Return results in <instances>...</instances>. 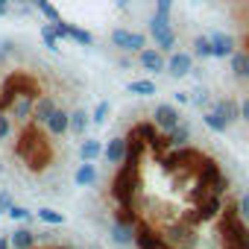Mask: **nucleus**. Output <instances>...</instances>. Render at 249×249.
Masks as SVG:
<instances>
[{"instance_id":"f257e3e1","label":"nucleus","mask_w":249,"mask_h":249,"mask_svg":"<svg viewBox=\"0 0 249 249\" xmlns=\"http://www.w3.org/2000/svg\"><path fill=\"white\" fill-rule=\"evenodd\" d=\"M164 243H167L170 249H196V243H199L196 226L188 223V220H173V223H167V229H164Z\"/></svg>"},{"instance_id":"f03ea898","label":"nucleus","mask_w":249,"mask_h":249,"mask_svg":"<svg viewBox=\"0 0 249 249\" xmlns=\"http://www.w3.org/2000/svg\"><path fill=\"white\" fill-rule=\"evenodd\" d=\"M147 33H150V38L156 41V47L161 50V53H173L176 50V30L170 27V18H164V15H159V12H153L150 15V21H147Z\"/></svg>"},{"instance_id":"7ed1b4c3","label":"nucleus","mask_w":249,"mask_h":249,"mask_svg":"<svg viewBox=\"0 0 249 249\" xmlns=\"http://www.w3.org/2000/svg\"><path fill=\"white\" fill-rule=\"evenodd\" d=\"M111 47L120 53H141L147 47V36L138 30H126V27H117L111 30Z\"/></svg>"},{"instance_id":"20e7f679","label":"nucleus","mask_w":249,"mask_h":249,"mask_svg":"<svg viewBox=\"0 0 249 249\" xmlns=\"http://www.w3.org/2000/svg\"><path fill=\"white\" fill-rule=\"evenodd\" d=\"M220 211H223V196L208 194L205 199H199V202L194 205L191 214H185V220L194 223V226H199V223H211L214 217H220Z\"/></svg>"},{"instance_id":"39448f33","label":"nucleus","mask_w":249,"mask_h":249,"mask_svg":"<svg viewBox=\"0 0 249 249\" xmlns=\"http://www.w3.org/2000/svg\"><path fill=\"white\" fill-rule=\"evenodd\" d=\"M153 123L159 126V132H170V129H176L179 123H182V114H179V108L173 106V103H159L156 106V111H153Z\"/></svg>"},{"instance_id":"423d86ee","label":"nucleus","mask_w":249,"mask_h":249,"mask_svg":"<svg viewBox=\"0 0 249 249\" xmlns=\"http://www.w3.org/2000/svg\"><path fill=\"white\" fill-rule=\"evenodd\" d=\"M191 71H194V53H188V50H173V53L167 56V71H164V73H170L173 79L191 76Z\"/></svg>"},{"instance_id":"0eeeda50","label":"nucleus","mask_w":249,"mask_h":249,"mask_svg":"<svg viewBox=\"0 0 249 249\" xmlns=\"http://www.w3.org/2000/svg\"><path fill=\"white\" fill-rule=\"evenodd\" d=\"M138 65L147 71V73H164L167 71V53H161L159 47H144L141 53H138Z\"/></svg>"},{"instance_id":"6e6552de","label":"nucleus","mask_w":249,"mask_h":249,"mask_svg":"<svg viewBox=\"0 0 249 249\" xmlns=\"http://www.w3.org/2000/svg\"><path fill=\"white\" fill-rule=\"evenodd\" d=\"M126 156H129V138H108V144L103 147V159L108 161V164H123L126 161Z\"/></svg>"},{"instance_id":"1a4fd4ad","label":"nucleus","mask_w":249,"mask_h":249,"mask_svg":"<svg viewBox=\"0 0 249 249\" xmlns=\"http://www.w3.org/2000/svg\"><path fill=\"white\" fill-rule=\"evenodd\" d=\"M44 129H47V135H50V138H62V135H68V132H71V111L56 108V111L47 117Z\"/></svg>"},{"instance_id":"9d476101","label":"nucleus","mask_w":249,"mask_h":249,"mask_svg":"<svg viewBox=\"0 0 249 249\" xmlns=\"http://www.w3.org/2000/svg\"><path fill=\"white\" fill-rule=\"evenodd\" d=\"M56 108H59V103H56V97H53V94H38V100H36V108H33V123H36V126H38V123L44 126V123H47V117H50Z\"/></svg>"},{"instance_id":"9b49d317","label":"nucleus","mask_w":249,"mask_h":249,"mask_svg":"<svg viewBox=\"0 0 249 249\" xmlns=\"http://www.w3.org/2000/svg\"><path fill=\"white\" fill-rule=\"evenodd\" d=\"M214 111L229 123V126H234V123L240 120V100H234V97H220V100L214 103Z\"/></svg>"},{"instance_id":"f8f14e48","label":"nucleus","mask_w":249,"mask_h":249,"mask_svg":"<svg viewBox=\"0 0 249 249\" xmlns=\"http://www.w3.org/2000/svg\"><path fill=\"white\" fill-rule=\"evenodd\" d=\"M229 71L237 82H249V50H234L229 56Z\"/></svg>"},{"instance_id":"ddd939ff","label":"nucleus","mask_w":249,"mask_h":249,"mask_svg":"<svg viewBox=\"0 0 249 249\" xmlns=\"http://www.w3.org/2000/svg\"><path fill=\"white\" fill-rule=\"evenodd\" d=\"M211 47H214V59H229L237 50V41L229 33H211Z\"/></svg>"},{"instance_id":"4468645a","label":"nucleus","mask_w":249,"mask_h":249,"mask_svg":"<svg viewBox=\"0 0 249 249\" xmlns=\"http://www.w3.org/2000/svg\"><path fill=\"white\" fill-rule=\"evenodd\" d=\"M135 246L138 249H164V237L156 234L150 226H138L135 229Z\"/></svg>"},{"instance_id":"2eb2a0df","label":"nucleus","mask_w":249,"mask_h":249,"mask_svg":"<svg viewBox=\"0 0 249 249\" xmlns=\"http://www.w3.org/2000/svg\"><path fill=\"white\" fill-rule=\"evenodd\" d=\"M135 229H138V226H126V223L114 220V223H111V240L120 243V246H129V243L135 240Z\"/></svg>"},{"instance_id":"dca6fc26","label":"nucleus","mask_w":249,"mask_h":249,"mask_svg":"<svg viewBox=\"0 0 249 249\" xmlns=\"http://www.w3.org/2000/svg\"><path fill=\"white\" fill-rule=\"evenodd\" d=\"M88 126H91V114H88L85 108H76V111H71V132H73L76 138H85Z\"/></svg>"},{"instance_id":"f3484780","label":"nucleus","mask_w":249,"mask_h":249,"mask_svg":"<svg viewBox=\"0 0 249 249\" xmlns=\"http://www.w3.org/2000/svg\"><path fill=\"white\" fill-rule=\"evenodd\" d=\"M191 53H194V59H199V62H205V59H214V47H211V36H196L194 41H191Z\"/></svg>"},{"instance_id":"a211bd4d","label":"nucleus","mask_w":249,"mask_h":249,"mask_svg":"<svg viewBox=\"0 0 249 249\" xmlns=\"http://www.w3.org/2000/svg\"><path fill=\"white\" fill-rule=\"evenodd\" d=\"M73 182H76L79 188L94 185V182H97V167H94V161H82V164L76 167V173H73Z\"/></svg>"},{"instance_id":"6ab92c4d","label":"nucleus","mask_w":249,"mask_h":249,"mask_svg":"<svg viewBox=\"0 0 249 249\" xmlns=\"http://www.w3.org/2000/svg\"><path fill=\"white\" fill-rule=\"evenodd\" d=\"M9 246H12V249H33V246H36V234H33L27 226H21V229H15V231H12Z\"/></svg>"},{"instance_id":"aec40b11","label":"nucleus","mask_w":249,"mask_h":249,"mask_svg":"<svg viewBox=\"0 0 249 249\" xmlns=\"http://www.w3.org/2000/svg\"><path fill=\"white\" fill-rule=\"evenodd\" d=\"M188 141H191V126H188L185 120L179 123L176 129L167 132V147H173V150H176V147H188Z\"/></svg>"},{"instance_id":"412c9836","label":"nucleus","mask_w":249,"mask_h":249,"mask_svg":"<svg viewBox=\"0 0 249 249\" xmlns=\"http://www.w3.org/2000/svg\"><path fill=\"white\" fill-rule=\"evenodd\" d=\"M223 170H220V164L217 161H211V159H202V164H199V173H196V179L202 182V185H208V191H211V182L220 176Z\"/></svg>"},{"instance_id":"4be33fe9","label":"nucleus","mask_w":249,"mask_h":249,"mask_svg":"<svg viewBox=\"0 0 249 249\" xmlns=\"http://www.w3.org/2000/svg\"><path fill=\"white\" fill-rule=\"evenodd\" d=\"M103 156V144L97 141V138H85L82 144H79V159L82 161H97Z\"/></svg>"},{"instance_id":"5701e85b","label":"nucleus","mask_w":249,"mask_h":249,"mask_svg":"<svg viewBox=\"0 0 249 249\" xmlns=\"http://www.w3.org/2000/svg\"><path fill=\"white\" fill-rule=\"evenodd\" d=\"M68 41H73V44H79V47H91V44H94V36H91L88 30L76 27V24H68Z\"/></svg>"},{"instance_id":"b1692460","label":"nucleus","mask_w":249,"mask_h":249,"mask_svg":"<svg viewBox=\"0 0 249 249\" xmlns=\"http://www.w3.org/2000/svg\"><path fill=\"white\" fill-rule=\"evenodd\" d=\"M202 123H205V126L211 129V132H217V135H223L226 129H229V123L214 111V108H208V111H202Z\"/></svg>"},{"instance_id":"393cba45","label":"nucleus","mask_w":249,"mask_h":249,"mask_svg":"<svg viewBox=\"0 0 249 249\" xmlns=\"http://www.w3.org/2000/svg\"><path fill=\"white\" fill-rule=\"evenodd\" d=\"M126 91L135 94V97H153V94H156V82H153V79H132V82L126 85Z\"/></svg>"},{"instance_id":"a878e982","label":"nucleus","mask_w":249,"mask_h":249,"mask_svg":"<svg viewBox=\"0 0 249 249\" xmlns=\"http://www.w3.org/2000/svg\"><path fill=\"white\" fill-rule=\"evenodd\" d=\"M38 36H41V41H44V47L47 50H59V36H56V30H53V24H41L38 27Z\"/></svg>"},{"instance_id":"bb28decb","label":"nucleus","mask_w":249,"mask_h":249,"mask_svg":"<svg viewBox=\"0 0 249 249\" xmlns=\"http://www.w3.org/2000/svg\"><path fill=\"white\" fill-rule=\"evenodd\" d=\"M33 9H36V12H41V15H44V18H47L50 24H53V21H62L59 9H56V6L50 3V0H33Z\"/></svg>"},{"instance_id":"cd10ccee","label":"nucleus","mask_w":249,"mask_h":249,"mask_svg":"<svg viewBox=\"0 0 249 249\" xmlns=\"http://www.w3.org/2000/svg\"><path fill=\"white\" fill-rule=\"evenodd\" d=\"M36 214H38V220L47 223V226H62V223H65V214H62V211H53V208H38Z\"/></svg>"},{"instance_id":"c85d7f7f","label":"nucleus","mask_w":249,"mask_h":249,"mask_svg":"<svg viewBox=\"0 0 249 249\" xmlns=\"http://www.w3.org/2000/svg\"><path fill=\"white\" fill-rule=\"evenodd\" d=\"M108 114H111V106H108V100H100V103H97V108H94V114H91V123L103 126V123L108 120Z\"/></svg>"},{"instance_id":"c756f323","label":"nucleus","mask_w":249,"mask_h":249,"mask_svg":"<svg viewBox=\"0 0 249 249\" xmlns=\"http://www.w3.org/2000/svg\"><path fill=\"white\" fill-rule=\"evenodd\" d=\"M208 100H211V97H208V88H205V85H199L196 91H191V106L205 108V106H208Z\"/></svg>"},{"instance_id":"7c9ffc66","label":"nucleus","mask_w":249,"mask_h":249,"mask_svg":"<svg viewBox=\"0 0 249 249\" xmlns=\"http://www.w3.org/2000/svg\"><path fill=\"white\" fill-rule=\"evenodd\" d=\"M12 117H9V111H3V108H0V141H6L9 135H12Z\"/></svg>"},{"instance_id":"2f4dec72","label":"nucleus","mask_w":249,"mask_h":249,"mask_svg":"<svg viewBox=\"0 0 249 249\" xmlns=\"http://www.w3.org/2000/svg\"><path fill=\"white\" fill-rule=\"evenodd\" d=\"M211 194H217V196H226V194H229V176H226V173H220V176L211 182Z\"/></svg>"},{"instance_id":"473e14b6","label":"nucleus","mask_w":249,"mask_h":249,"mask_svg":"<svg viewBox=\"0 0 249 249\" xmlns=\"http://www.w3.org/2000/svg\"><path fill=\"white\" fill-rule=\"evenodd\" d=\"M12 220H30V208H24V205H18V202H12V208L6 211Z\"/></svg>"},{"instance_id":"72a5a7b5","label":"nucleus","mask_w":249,"mask_h":249,"mask_svg":"<svg viewBox=\"0 0 249 249\" xmlns=\"http://www.w3.org/2000/svg\"><path fill=\"white\" fill-rule=\"evenodd\" d=\"M153 12L170 18V15H173V0H156V9H153Z\"/></svg>"},{"instance_id":"f704fd0d","label":"nucleus","mask_w":249,"mask_h":249,"mask_svg":"<svg viewBox=\"0 0 249 249\" xmlns=\"http://www.w3.org/2000/svg\"><path fill=\"white\" fill-rule=\"evenodd\" d=\"M237 211H240V217L249 223V194H243V196H240V202H237Z\"/></svg>"},{"instance_id":"c9c22d12","label":"nucleus","mask_w":249,"mask_h":249,"mask_svg":"<svg viewBox=\"0 0 249 249\" xmlns=\"http://www.w3.org/2000/svg\"><path fill=\"white\" fill-rule=\"evenodd\" d=\"M15 53V41H0V59H6V56H12Z\"/></svg>"},{"instance_id":"e433bc0d","label":"nucleus","mask_w":249,"mask_h":249,"mask_svg":"<svg viewBox=\"0 0 249 249\" xmlns=\"http://www.w3.org/2000/svg\"><path fill=\"white\" fill-rule=\"evenodd\" d=\"M9 208H12V196L6 191H0V214H6Z\"/></svg>"},{"instance_id":"4c0bfd02","label":"nucleus","mask_w":249,"mask_h":249,"mask_svg":"<svg viewBox=\"0 0 249 249\" xmlns=\"http://www.w3.org/2000/svg\"><path fill=\"white\" fill-rule=\"evenodd\" d=\"M240 120H246V123H249V94L240 100Z\"/></svg>"},{"instance_id":"58836bf2","label":"nucleus","mask_w":249,"mask_h":249,"mask_svg":"<svg viewBox=\"0 0 249 249\" xmlns=\"http://www.w3.org/2000/svg\"><path fill=\"white\" fill-rule=\"evenodd\" d=\"M173 100H176L179 106H188V103H191V94H188V91H176V94H173Z\"/></svg>"},{"instance_id":"ea45409f","label":"nucleus","mask_w":249,"mask_h":249,"mask_svg":"<svg viewBox=\"0 0 249 249\" xmlns=\"http://www.w3.org/2000/svg\"><path fill=\"white\" fill-rule=\"evenodd\" d=\"M9 6H12V0H0V18L9 15Z\"/></svg>"},{"instance_id":"a19ab883","label":"nucleus","mask_w":249,"mask_h":249,"mask_svg":"<svg viewBox=\"0 0 249 249\" xmlns=\"http://www.w3.org/2000/svg\"><path fill=\"white\" fill-rule=\"evenodd\" d=\"M117 3V9H129V0H114Z\"/></svg>"},{"instance_id":"79ce46f5","label":"nucleus","mask_w":249,"mask_h":249,"mask_svg":"<svg viewBox=\"0 0 249 249\" xmlns=\"http://www.w3.org/2000/svg\"><path fill=\"white\" fill-rule=\"evenodd\" d=\"M0 249H9V240H3V237H0Z\"/></svg>"},{"instance_id":"37998d69","label":"nucleus","mask_w":249,"mask_h":249,"mask_svg":"<svg viewBox=\"0 0 249 249\" xmlns=\"http://www.w3.org/2000/svg\"><path fill=\"white\" fill-rule=\"evenodd\" d=\"M91 249H100V246H91Z\"/></svg>"},{"instance_id":"c03bdc74","label":"nucleus","mask_w":249,"mask_h":249,"mask_svg":"<svg viewBox=\"0 0 249 249\" xmlns=\"http://www.w3.org/2000/svg\"><path fill=\"white\" fill-rule=\"evenodd\" d=\"M59 249H62V246H59Z\"/></svg>"}]
</instances>
